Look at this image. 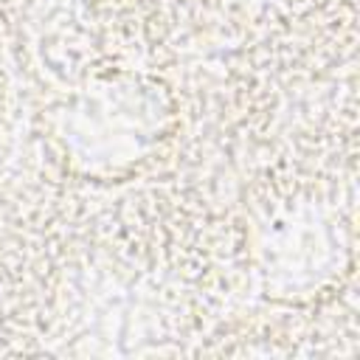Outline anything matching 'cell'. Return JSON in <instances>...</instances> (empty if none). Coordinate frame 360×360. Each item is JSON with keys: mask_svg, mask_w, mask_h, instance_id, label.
<instances>
[{"mask_svg": "<svg viewBox=\"0 0 360 360\" xmlns=\"http://www.w3.org/2000/svg\"><path fill=\"white\" fill-rule=\"evenodd\" d=\"M174 118V101L158 79L115 73L76 90L56 110V141L76 172L110 180L152 160Z\"/></svg>", "mask_w": 360, "mask_h": 360, "instance_id": "cell-1", "label": "cell"}, {"mask_svg": "<svg viewBox=\"0 0 360 360\" xmlns=\"http://www.w3.org/2000/svg\"><path fill=\"white\" fill-rule=\"evenodd\" d=\"M253 250L267 295L292 301L312 295L340 273L346 242L338 219L301 202L262 225Z\"/></svg>", "mask_w": 360, "mask_h": 360, "instance_id": "cell-2", "label": "cell"}]
</instances>
